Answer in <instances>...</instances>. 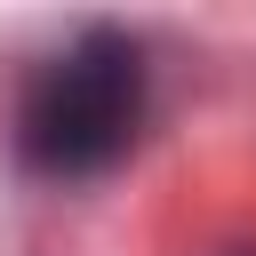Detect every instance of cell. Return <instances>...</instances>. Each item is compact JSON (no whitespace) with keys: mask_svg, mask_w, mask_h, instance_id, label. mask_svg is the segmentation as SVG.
Instances as JSON below:
<instances>
[{"mask_svg":"<svg viewBox=\"0 0 256 256\" xmlns=\"http://www.w3.org/2000/svg\"><path fill=\"white\" fill-rule=\"evenodd\" d=\"M144 128V48L112 24L72 32L16 88V160L48 184H88L128 160Z\"/></svg>","mask_w":256,"mask_h":256,"instance_id":"cell-1","label":"cell"}]
</instances>
